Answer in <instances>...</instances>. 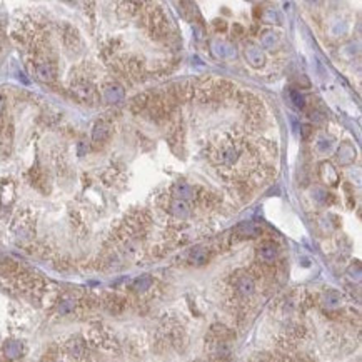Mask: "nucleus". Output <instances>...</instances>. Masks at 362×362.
<instances>
[{
	"instance_id": "1",
	"label": "nucleus",
	"mask_w": 362,
	"mask_h": 362,
	"mask_svg": "<svg viewBox=\"0 0 362 362\" xmlns=\"http://www.w3.org/2000/svg\"><path fill=\"white\" fill-rule=\"evenodd\" d=\"M319 175H321L322 182L329 184V186H336L339 182V174L337 169H334V165L330 162H322L321 169H319Z\"/></svg>"
},
{
	"instance_id": "6",
	"label": "nucleus",
	"mask_w": 362,
	"mask_h": 362,
	"mask_svg": "<svg viewBox=\"0 0 362 362\" xmlns=\"http://www.w3.org/2000/svg\"><path fill=\"white\" fill-rule=\"evenodd\" d=\"M3 352H5V356L9 357V359H17V357L22 354V344L17 341L7 342L5 347H3Z\"/></svg>"
},
{
	"instance_id": "10",
	"label": "nucleus",
	"mask_w": 362,
	"mask_h": 362,
	"mask_svg": "<svg viewBox=\"0 0 362 362\" xmlns=\"http://www.w3.org/2000/svg\"><path fill=\"white\" fill-rule=\"evenodd\" d=\"M122 90L119 87H109L105 90V97L107 100H110V102H117L119 99H122Z\"/></svg>"
},
{
	"instance_id": "4",
	"label": "nucleus",
	"mask_w": 362,
	"mask_h": 362,
	"mask_svg": "<svg viewBox=\"0 0 362 362\" xmlns=\"http://www.w3.org/2000/svg\"><path fill=\"white\" fill-rule=\"evenodd\" d=\"M37 77L44 82H50L55 77V70L50 64H40L37 65Z\"/></svg>"
},
{
	"instance_id": "3",
	"label": "nucleus",
	"mask_w": 362,
	"mask_h": 362,
	"mask_svg": "<svg viewBox=\"0 0 362 362\" xmlns=\"http://www.w3.org/2000/svg\"><path fill=\"white\" fill-rule=\"evenodd\" d=\"M259 256L262 257L265 262H271V260H274L276 256H277V247L272 244V242H265V244H262L259 247Z\"/></svg>"
},
{
	"instance_id": "17",
	"label": "nucleus",
	"mask_w": 362,
	"mask_h": 362,
	"mask_svg": "<svg viewBox=\"0 0 362 362\" xmlns=\"http://www.w3.org/2000/svg\"><path fill=\"white\" fill-rule=\"evenodd\" d=\"M2 105H3V99H2V95H0V109H2Z\"/></svg>"
},
{
	"instance_id": "12",
	"label": "nucleus",
	"mask_w": 362,
	"mask_h": 362,
	"mask_svg": "<svg viewBox=\"0 0 362 362\" xmlns=\"http://www.w3.org/2000/svg\"><path fill=\"white\" fill-rule=\"evenodd\" d=\"M150 286V279L149 277H138L136 280V284H134V287L137 289V291H145Z\"/></svg>"
},
{
	"instance_id": "8",
	"label": "nucleus",
	"mask_w": 362,
	"mask_h": 362,
	"mask_svg": "<svg viewBox=\"0 0 362 362\" xmlns=\"http://www.w3.org/2000/svg\"><path fill=\"white\" fill-rule=\"evenodd\" d=\"M237 232L241 234V236H259V227L252 225V224H242L237 227Z\"/></svg>"
},
{
	"instance_id": "9",
	"label": "nucleus",
	"mask_w": 362,
	"mask_h": 362,
	"mask_svg": "<svg viewBox=\"0 0 362 362\" xmlns=\"http://www.w3.org/2000/svg\"><path fill=\"white\" fill-rule=\"evenodd\" d=\"M174 195L175 197H180V199H187L192 195V189L189 186H184V184H177L174 187Z\"/></svg>"
},
{
	"instance_id": "13",
	"label": "nucleus",
	"mask_w": 362,
	"mask_h": 362,
	"mask_svg": "<svg viewBox=\"0 0 362 362\" xmlns=\"http://www.w3.org/2000/svg\"><path fill=\"white\" fill-rule=\"evenodd\" d=\"M72 309H74V300H64L59 307L60 314H67V312H70Z\"/></svg>"
},
{
	"instance_id": "7",
	"label": "nucleus",
	"mask_w": 362,
	"mask_h": 362,
	"mask_svg": "<svg viewBox=\"0 0 362 362\" xmlns=\"http://www.w3.org/2000/svg\"><path fill=\"white\" fill-rule=\"evenodd\" d=\"M339 304H341V295H339L336 291H329L324 295V306L329 307V309H332V307H337Z\"/></svg>"
},
{
	"instance_id": "14",
	"label": "nucleus",
	"mask_w": 362,
	"mask_h": 362,
	"mask_svg": "<svg viewBox=\"0 0 362 362\" xmlns=\"http://www.w3.org/2000/svg\"><path fill=\"white\" fill-rule=\"evenodd\" d=\"M172 207H174V209H177L175 214L179 215V217H180V215H182V217H186V215H187V206L184 202H175Z\"/></svg>"
},
{
	"instance_id": "2",
	"label": "nucleus",
	"mask_w": 362,
	"mask_h": 362,
	"mask_svg": "<svg viewBox=\"0 0 362 362\" xmlns=\"http://www.w3.org/2000/svg\"><path fill=\"white\" fill-rule=\"evenodd\" d=\"M236 287H237V291L241 292V294L249 295V294H252V292H254V287H256V284H254L252 277L242 276L241 279H239L237 282H236Z\"/></svg>"
},
{
	"instance_id": "16",
	"label": "nucleus",
	"mask_w": 362,
	"mask_h": 362,
	"mask_svg": "<svg viewBox=\"0 0 362 362\" xmlns=\"http://www.w3.org/2000/svg\"><path fill=\"white\" fill-rule=\"evenodd\" d=\"M300 134H302L304 138H307L310 134H312V127H310V125H302V127H300Z\"/></svg>"
},
{
	"instance_id": "15",
	"label": "nucleus",
	"mask_w": 362,
	"mask_h": 362,
	"mask_svg": "<svg viewBox=\"0 0 362 362\" xmlns=\"http://www.w3.org/2000/svg\"><path fill=\"white\" fill-rule=\"evenodd\" d=\"M292 100H294V103L297 107H304L306 103H304V97L300 94H297V92H292Z\"/></svg>"
},
{
	"instance_id": "11",
	"label": "nucleus",
	"mask_w": 362,
	"mask_h": 362,
	"mask_svg": "<svg viewBox=\"0 0 362 362\" xmlns=\"http://www.w3.org/2000/svg\"><path fill=\"white\" fill-rule=\"evenodd\" d=\"M190 260L195 265H202L204 262H207V254L204 250H195V252H192Z\"/></svg>"
},
{
	"instance_id": "5",
	"label": "nucleus",
	"mask_w": 362,
	"mask_h": 362,
	"mask_svg": "<svg viewBox=\"0 0 362 362\" xmlns=\"http://www.w3.org/2000/svg\"><path fill=\"white\" fill-rule=\"evenodd\" d=\"M109 136V125L105 122H97L94 127V134H92V138L94 142H103Z\"/></svg>"
}]
</instances>
